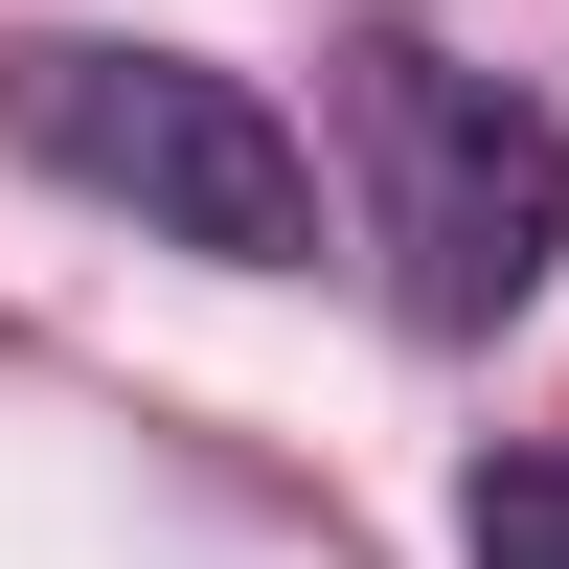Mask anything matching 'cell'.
I'll use <instances>...</instances> for the list:
<instances>
[{"label": "cell", "instance_id": "cell-1", "mask_svg": "<svg viewBox=\"0 0 569 569\" xmlns=\"http://www.w3.org/2000/svg\"><path fill=\"white\" fill-rule=\"evenodd\" d=\"M0 137H23L69 206L160 228V251H206V273H297L319 251L297 114H273L251 69H206V46H0Z\"/></svg>", "mask_w": 569, "mask_h": 569}, {"label": "cell", "instance_id": "cell-2", "mask_svg": "<svg viewBox=\"0 0 569 569\" xmlns=\"http://www.w3.org/2000/svg\"><path fill=\"white\" fill-rule=\"evenodd\" d=\"M365 228H388L410 319L433 342H501V319L569 273V114L501 69H456V46H365Z\"/></svg>", "mask_w": 569, "mask_h": 569}, {"label": "cell", "instance_id": "cell-3", "mask_svg": "<svg viewBox=\"0 0 569 569\" xmlns=\"http://www.w3.org/2000/svg\"><path fill=\"white\" fill-rule=\"evenodd\" d=\"M456 547L479 569H569V456H479L456 479Z\"/></svg>", "mask_w": 569, "mask_h": 569}]
</instances>
